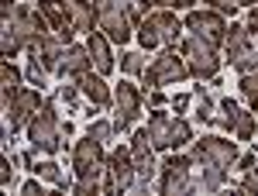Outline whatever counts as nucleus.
I'll use <instances>...</instances> for the list:
<instances>
[{"instance_id": "23", "label": "nucleus", "mask_w": 258, "mask_h": 196, "mask_svg": "<svg viewBox=\"0 0 258 196\" xmlns=\"http://www.w3.org/2000/svg\"><path fill=\"white\" fill-rule=\"evenodd\" d=\"M0 86H4V110H7V107L14 103V97L24 90V86H21V69L11 66V59L0 66Z\"/></svg>"}, {"instance_id": "20", "label": "nucleus", "mask_w": 258, "mask_h": 196, "mask_svg": "<svg viewBox=\"0 0 258 196\" xmlns=\"http://www.w3.org/2000/svg\"><path fill=\"white\" fill-rule=\"evenodd\" d=\"M80 90H83V97L90 100L93 107H110L114 103V93H110V86L103 83V76H93V73H83L80 76Z\"/></svg>"}, {"instance_id": "29", "label": "nucleus", "mask_w": 258, "mask_h": 196, "mask_svg": "<svg viewBox=\"0 0 258 196\" xmlns=\"http://www.w3.org/2000/svg\"><path fill=\"white\" fill-rule=\"evenodd\" d=\"M193 138V131H189V124L182 117H172V148H182L186 141Z\"/></svg>"}, {"instance_id": "11", "label": "nucleus", "mask_w": 258, "mask_h": 196, "mask_svg": "<svg viewBox=\"0 0 258 196\" xmlns=\"http://www.w3.org/2000/svg\"><path fill=\"white\" fill-rule=\"evenodd\" d=\"M41 107H45V103H41L38 90H21L18 97H14V103L4 110V120H7L11 131H18V127H24V124L35 120V114H38Z\"/></svg>"}, {"instance_id": "38", "label": "nucleus", "mask_w": 258, "mask_h": 196, "mask_svg": "<svg viewBox=\"0 0 258 196\" xmlns=\"http://www.w3.org/2000/svg\"><path fill=\"white\" fill-rule=\"evenodd\" d=\"M148 4H155V7H172V0H145V7Z\"/></svg>"}, {"instance_id": "8", "label": "nucleus", "mask_w": 258, "mask_h": 196, "mask_svg": "<svg viewBox=\"0 0 258 196\" xmlns=\"http://www.w3.org/2000/svg\"><path fill=\"white\" fill-rule=\"evenodd\" d=\"M162 196H182L193 189V158L186 155H172L162 165V182H159Z\"/></svg>"}, {"instance_id": "36", "label": "nucleus", "mask_w": 258, "mask_h": 196, "mask_svg": "<svg viewBox=\"0 0 258 196\" xmlns=\"http://www.w3.org/2000/svg\"><path fill=\"white\" fill-rule=\"evenodd\" d=\"M244 28H248V31H258V7H251V11H248V21H244Z\"/></svg>"}, {"instance_id": "33", "label": "nucleus", "mask_w": 258, "mask_h": 196, "mask_svg": "<svg viewBox=\"0 0 258 196\" xmlns=\"http://www.w3.org/2000/svg\"><path fill=\"white\" fill-rule=\"evenodd\" d=\"M197 117L203 120V124H210V120H214V103H210L207 97H200V103H197Z\"/></svg>"}, {"instance_id": "16", "label": "nucleus", "mask_w": 258, "mask_h": 196, "mask_svg": "<svg viewBox=\"0 0 258 196\" xmlns=\"http://www.w3.org/2000/svg\"><path fill=\"white\" fill-rule=\"evenodd\" d=\"M193 152H200V155H210L214 162L227 165V169L238 162V145H234V141H227V138H217V135L200 138L197 145H193Z\"/></svg>"}, {"instance_id": "21", "label": "nucleus", "mask_w": 258, "mask_h": 196, "mask_svg": "<svg viewBox=\"0 0 258 196\" xmlns=\"http://www.w3.org/2000/svg\"><path fill=\"white\" fill-rule=\"evenodd\" d=\"M86 48H90V59H93V66H97V73H100V76H107V73L114 69V52H110V41H107V35L90 31Z\"/></svg>"}, {"instance_id": "2", "label": "nucleus", "mask_w": 258, "mask_h": 196, "mask_svg": "<svg viewBox=\"0 0 258 196\" xmlns=\"http://www.w3.org/2000/svg\"><path fill=\"white\" fill-rule=\"evenodd\" d=\"M179 35H182V21L169 11V7H159L152 14H145L138 21V41L141 48H159V45H176Z\"/></svg>"}, {"instance_id": "28", "label": "nucleus", "mask_w": 258, "mask_h": 196, "mask_svg": "<svg viewBox=\"0 0 258 196\" xmlns=\"http://www.w3.org/2000/svg\"><path fill=\"white\" fill-rule=\"evenodd\" d=\"M255 124H258L255 114H241L238 124H234V135H238V141H251V135H255Z\"/></svg>"}, {"instance_id": "5", "label": "nucleus", "mask_w": 258, "mask_h": 196, "mask_svg": "<svg viewBox=\"0 0 258 196\" xmlns=\"http://www.w3.org/2000/svg\"><path fill=\"white\" fill-rule=\"evenodd\" d=\"M182 59L189 66V76H197V79H210V76H217V69H220L217 45L197 38V35L182 38Z\"/></svg>"}, {"instance_id": "10", "label": "nucleus", "mask_w": 258, "mask_h": 196, "mask_svg": "<svg viewBox=\"0 0 258 196\" xmlns=\"http://www.w3.org/2000/svg\"><path fill=\"white\" fill-rule=\"evenodd\" d=\"M224 45H227V59H231V66H238V69H251V66H258V55H255V48H251V41H248V28H244V24H227V38H224Z\"/></svg>"}, {"instance_id": "18", "label": "nucleus", "mask_w": 258, "mask_h": 196, "mask_svg": "<svg viewBox=\"0 0 258 196\" xmlns=\"http://www.w3.org/2000/svg\"><path fill=\"white\" fill-rule=\"evenodd\" d=\"M38 11L45 14V21L52 24V31H55V35H62V38L73 45V31H76V28H73V21H69V14L62 11L59 0H38Z\"/></svg>"}, {"instance_id": "12", "label": "nucleus", "mask_w": 258, "mask_h": 196, "mask_svg": "<svg viewBox=\"0 0 258 196\" xmlns=\"http://www.w3.org/2000/svg\"><path fill=\"white\" fill-rule=\"evenodd\" d=\"M114 107H117V124H114L117 131H124L141 114V90L131 79H120V86L114 90Z\"/></svg>"}, {"instance_id": "9", "label": "nucleus", "mask_w": 258, "mask_h": 196, "mask_svg": "<svg viewBox=\"0 0 258 196\" xmlns=\"http://www.w3.org/2000/svg\"><path fill=\"white\" fill-rule=\"evenodd\" d=\"M186 31L203 41H210V45H220L227 38V21H224L220 11H193L186 18Z\"/></svg>"}, {"instance_id": "34", "label": "nucleus", "mask_w": 258, "mask_h": 196, "mask_svg": "<svg viewBox=\"0 0 258 196\" xmlns=\"http://www.w3.org/2000/svg\"><path fill=\"white\" fill-rule=\"evenodd\" d=\"M11 176H14V165H11V158L0 155V186H11Z\"/></svg>"}, {"instance_id": "31", "label": "nucleus", "mask_w": 258, "mask_h": 196, "mask_svg": "<svg viewBox=\"0 0 258 196\" xmlns=\"http://www.w3.org/2000/svg\"><path fill=\"white\" fill-rule=\"evenodd\" d=\"M114 131H117V127H114V124H107V120H97V124L90 127V135L97 138V141H103V145H107V141L114 138Z\"/></svg>"}, {"instance_id": "35", "label": "nucleus", "mask_w": 258, "mask_h": 196, "mask_svg": "<svg viewBox=\"0 0 258 196\" xmlns=\"http://www.w3.org/2000/svg\"><path fill=\"white\" fill-rule=\"evenodd\" d=\"M21 189H24V196H41V182H35V179H28V182H24Z\"/></svg>"}, {"instance_id": "40", "label": "nucleus", "mask_w": 258, "mask_h": 196, "mask_svg": "<svg viewBox=\"0 0 258 196\" xmlns=\"http://www.w3.org/2000/svg\"><path fill=\"white\" fill-rule=\"evenodd\" d=\"M251 114H255V117H258V97L251 100Z\"/></svg>"}, {"instance_id": "37", "label": "nucleus", "mask_w": 258, "mask_h": 196, "mask_svg": "<svg viewBox=\"0 0 258 196\" xmlns=\"http://www.w3.org/2000/svg\"><path fill=\"white\" fill-rule=\"evenodd\" d=\"M186 103H189V97H176V100H172V107H176V110H186Z\"/></svg>"}, {"instance_id": "13", "label": "nucleus", "mask_w": 258, "mask_h": 196, "mask_svg": "<svg viewBox=\"0 0 258 196\" xmlns=\"http://www.w3.org/2000/svg\"><path fill=\"white\" fill-rule=\"evenodd\" d=\"M131 158H135V169H138V182L148 186L152 176H155V145L148 138V127L135 131V138H131Z\"/></svg>"}, {"instance_id": "17", "label": "nucleus", "mask_w": 258, "mask_h": 196, "mask_svg": "<svg viewBox=\"0 0 258 196\" xmlns=\"http://www.w3.org/2000/svg\"><path fill=\"white\" fill-rule=\"evenodd\" d=\"M90 66H93V59H90V48H83V45H69L66 52H62V62H59V73L62 79H80L83 73H90Z\"/></svg>"}, {"instance_id": "24", "label": "nucleus", "mask_w": 258, "mask_h": 196, "mask_svg": "<svg viewBox=\"0 0 258 196\" xmlns=\"http://www.w3.org/2000/svg\"><path fill=\"white\" fill-rule=\"evenodd\" d=\"M21 48V38L18 31H14V24H11V18H0V52H4V59H14Z\"/></svg>"}, {"instance_id": "39", "label": "nucleus", "mask_w": 258, "mask_h": 196, "mask_svg": "<svg viewBox=\"0 0 258 196\" xmlns=\"http://www.w3.org/2000/svg\"><path fill=\"white\" fill-rule=\"evenodd\" d=\"M193 0H172V7H189Z\"/></svg>"}, {"instance_id": "7", "label": "nucleus", "mask_w": 258, "mask_h": 196, "mask_svg": "<svg viewBox=\"0 0 258 196\" xmlns=\"http://www.w3.org/2000/svg\"><path fill=\"white\" fill-rule=\"evenodd\" d=\"M186 76H189V66L182 59V52H176V48H165L159 59L145 69V83L152 90L155 86H165V83H182Z\"/></svg>"}, {"instance_id": "6", "label": "nucleus", "mask_w": 258, "mask_h": 196, "mask_svg": "<svg viewBox=\"0 0 258 196\" xmlns=\"http://www.w3.org/2000/svg\"><path fill=\"white\" fill-rule=\"evenodd\" d=\"M73 172H76V179H100L103 182V172H107L103 141H97L93 135L76 141V148H73Z\"/></svg>"}, {"instance_id": "19", "label": "nucleus", "mask_w": 258, "mask_h": 196, "mask_svg": "<svg viewBox=\"0 0 258 196\" xmlns=\"http://www.w3.org/2000/svg\"><path fill=\"white\" fill-rule=\"evenodd\" d=\"M62 11L69 14V21H73V28L76 31H93V21H97V7L90 4V0H59Z\"/></svg>"}, {"instance_id": "25", "label": "nucleus", "mask_w": 258, "mask_h": 196, "mask_svg": "<svg viewBox=\"0 0 258 196\" xmlns=\"http://www.w3.org/2000/svg\"><path fill=\"white\" fill-rule=\"evenodd\" d=\"M241 117V107L234 103V100L227 97V100H220V117H214L220 124V127H227V131H234V124H238Z\"/></svg>"}, {"instance_id": "3", "label": "nucleus", "mask_w": 258, "mask_h": 196, "mask_svg": "<svg viewBox=\"0 0 258 196\" xmlns=\"http://www.w3.org/2000/svg\"><path fill=\"white\" fill-rule=\"evenodd\" d=\"M28 141L35 152H45V155H55L62 148V124L55 114V103H45L35 114V120L28 124Z\"/></svg>"}, {"instance_id": "4", "label": "nucleus", "mask_w": 258, "mask_h": 196, "mask_svg": "<svg viewBox=\"0 0 258 196\" xmlns=\"http://www.w3.org/2000/svg\"><path fill=\"white\" fill-rule=\"evenodd\" d=\"M93 7H97V24L107 31V38L110 41H124L131 38V7H127V0H93Z\"/></svg>"}, {"instance_id": "26", "label": "nucleus", "mask_w": 258, "mask_h": 196, "mask_svg": "<svg viewBox=\"0 0 258 196\" xmlns=\"http://www.w3.org/2000/svg\"><path fill=\"white\" fill-rule=\"evenodd\" d=\"M241 93H244V97L248 100H255L258 97V66H251V69H244V73H241Z\"/></svg>"}, {"instance_id": "22", "label": "nucleus", "mask_w": 258, "mask_h": 196, "mask_svg": "<svg viewBox=\"0 0 258 196\" xmlns=\"http://www.w3.org/2000/svg\"><path fill=\"white\" fill-rule=\"evenodd\" d=\"M148 138H152L155 148H172V117L162 114V110H155V114L148 117Z\"/></svg>"}, {"instance_id": "27", "label": "nucleus", "mask_w": 258, "mask_h": 196, "mask_svg": "<svg viewBox=\"0 0 258 196\" xmlns=\"http://www.w3.org/2000/svg\"><path fill=\"white\" fill-rule=\"evenodd\" d=\"M35 172H38V176L45 179V182H55V186H66V172H62V169L55 165V162H41V165L35 169Z\"/></svg>"}, {"instance_id": "32", "label": "nucleus", "mask_w": 258, "mask_h": 196, "mask_svg": "<svg viewBox=\"0 0 258 196\" xmlns=\"http://www.w3.org/2000/svg\"><path fill=\"white\" fill-rule=\"evenodd\" d=\"M241 193H251V196H258V169L251 165L248 172H244V179H241V186H238Z\"/></svg>"}, {"instance_id": "14", "label": "nucleus", "mask_w": 258, "mask_h": 196, "mask_svg": "<svg viewBox=\"0 0 258 196\" xmlns=\"http://www.w3.org/2000/svg\"><path fill=\"white\" fill-rule=\"evenodd\" d=\"M193 176H197V186L200 189H207V193H217L220 186H224V179H227V165H220L214 162L210 155H200L193 152Z\"/></svg>"}, {"instance_id": "1", "label": "nucleus", "mask_w": 258, "mask_h": 196, "mask_svg": "<svg viewBox=\"0 0 258 196\" xmlns=\"http://www.w3.org/2000/svg\"><path fill=\"white\" fill-rule=\"evenodd\" d=\"M0 18H11V24H14V31H18V38H21L24 48H35V45L52 31V24L45 21V14L35 11V7H28V4H11V0H4V4H0Z\"/></svg>"}, {"instance_id": "30", "label": "nucleus", "mask_w": 258, "mask_h": 196, "mask_svg": "<svg viewBox=\"0 0 258 196\" xmlns=\"http://www.w3.org/2000/svg\"><path fill=\"white\" fill-rule=\"evenodd\" d=\"M124 73H131V76L145 73V55H141V52H127V55H124Z\"/></svg>"}, {"instance_id": "15", "label": "nucleus", "mask_w": 258, "mask_h": 196, "mask_svg": "<svg viewBox=\"0 0 258 196\" xmlns=\"http://www.w3.org/2000/svg\"><path fill=\"white\" fill-rule=\"evenodd\" d=\"M107 169H110V176L117 182V189H131L135 186V179H138V169H135V158H131V148H114L110 155H107Z\"/></svg>"}]
</instances>
